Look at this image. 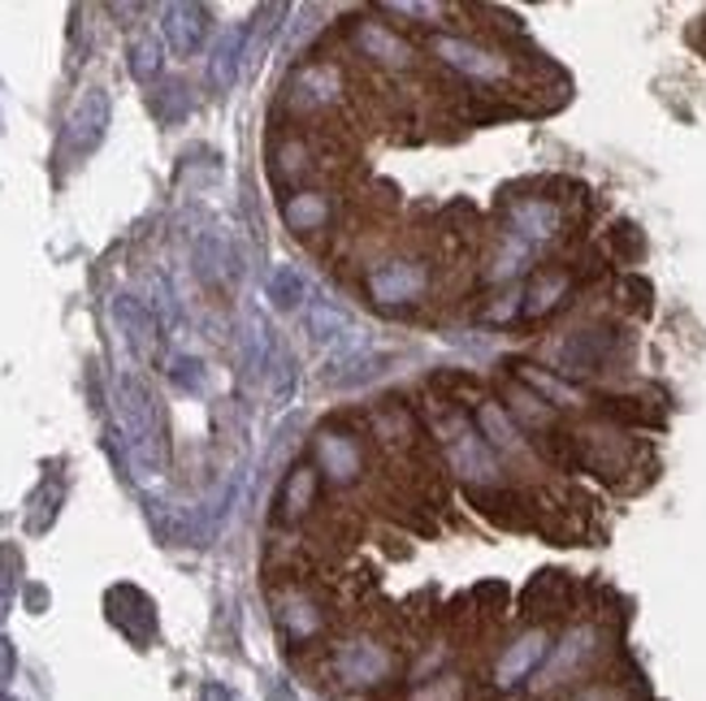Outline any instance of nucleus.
<instances>
[{
	"label": "nucleus",
	"mask_w": 706,
	"mask_h": 701,
	"mask_svg": "<svg viewBox=\"0 0 706 701\" xmlns=\"http://www.w3.org/2000/svg\"><path fill=\"white\" fill-rule=\"evenodd\" d=\"M114 412H118L121 442H126V460L139 476H157L165 467V437H160V412L153 389L139 377H121L114 394Z\"/></svg>",
	"instance_id": "nucleus-1"
},
{
	"label": "nucleus",
	"mask_w": 706,
	"mask_h": 701,
	"mask_svg": "<svg viewBox=\"0 0 706 701\" xmlns=\"http://www.w3.org/2000/svg\"><path fill=\"white\" fill-rule=\"evenodd\" d=\"M438 442H442V451H447V464L455 467L472 490L499 481V455L490 451V442L481 437V428L472 425L469 416L442 412V421H438Z\"/></svg>",
	"instance_id": "nucleus-2"
},
{
	"label": "nucleus",
	"mask_w": 706,
	"mask_h": 701,
	"mask_svg": "<svg viewBox=\"0 0 706 701\" xmlns=\"http://www.w3.org/2000/svg\"><path fill=\"white\" fill-rule=\"evenodd\" d=\"M369 295H373V304H382V308H403V304H421L425 299V290H430V265H421V260H386V265H377V269L369 273Z\"/></svg>",
	"instance_id": "nucleus-3"
},
{
	"label": "nucleus",
	"mask_w": 706,
	"mask_h": 701,
	"mask_svg": "<svg viewBox=\"0 0 706 701\" xmlns=\"http://www.w3.org/2000/svg\"><path fill=\"white\" fill-rule=\"evenodd\" d=\"M391 650L369 641V636H355V641H343L334 650V680L347 684V689H373L391 675Z\"/></svg>",
	"instance_id": "nucleus-4"
},
{
	"label": "nucleus",
	"mask_w": 706,
	"mask_h": 701,
	"mask_svg": "<svg viewBox=\"0 0 706 701\" xmlns=\"http://www.w3.org/2000/svg\"><path fill=\"white\" fill-rule=\"evenodd\" d=\"M433 57H438L442 66H451L455 75L472 78V82H503L511 70L508 57H499V52H490V48H481V43L460 39V36L433 39Z\"/></svg>",
	"instance_id": "nucleus-5"
},
{
	"label": "nucleus",
	"mask_w": 706,
	"mask_h": 701,
	"mask_svg": "<svg viewBox=\"0 0 706 701\" xmlns=\"http://www.w3.org/2000/svg\"><path fill=\"white\" fill-rule=\"evenodd\" d=\"M105 126H109V96L100 87H91V91H82L79 105L66 117V152L87 156L105 139Z\"/></svg>",
	"instance_id": "nucleus-6"
},
{
	"label": "nucleus",
	"mask_w": 706,
	"mask_h": 701,
	"mask_svg": "<svg viewBox=\"0 0 706 701\" xmlns=\"http://www.w3.org/2000/svg\"><path fill=\"white\" fill-rule=\"evenodd\" d=\"M594 650H598V632H594V628H572V632L550 650V659L542 662L538 689H555V684L572 680V675L594 659Z\"/></svg>",
	"instance_id": "nucleus-7"
},
{
	"label": "nucleus",
	"mask_w": 706,
	"mask_h": 701,
	"mask_svg": "<svg viewBox=\"0 0 706 701\" xmlns=\"http://www.w3.org/2000/svg\"><path fill=\"white\" fill-rule=\"evenodd\" d=\"M316 464H321V472H325L334 485H355L360 472H364V451H360V442H355L352 433L325 428V433L316 437Z\"/></svg>",
	"instance_id": "nucleus-8"
},
{
	"label": "nucleus",
	"mask_w": 706,
	"mask_h": 701,
	"mask_svg": "<svg viewBox=\"0 0 706 701\" xmlns=\"http://www.w3.org/2000/svg\"><path fill=\"white\" fill-rule=\"evenodd\" d=\"M547 659H550V636L542 628H533V632L516 636L508 650H503V659L494 667V684L499 689H516L520 680H529Z\"/></svg>",
	"instance_id": "nucleus-9"
},
{
	"label": "nucleus",
	"mask_w": 706,
	"mask_h": 701,
	"mask_svg": "<svg viewBox=\"0 0 706 701\" xmlns=\"http://www.w3.org/2000/svg\"><path fill=\"white\" fill-rule=\"evenodd\" d=\"M559 208L550 199H516L508 208V238L524 247H542L559 234Z\"/></svg>",
	"instance_id": "nucleus-10"
},
{
	"label": "nucleus",
	"mask_w": 706,
	"mask_h": 701,
	"mask_svg": "<svg viewBox=\"0 0 706 701\" xmlns=\"http://www.w3.org/2000/svg\"><path fill=\"white\" fill-rule=\"evenodd\" d=\"M109 620L118 623L130 641H148L157 632V606L148 602V593H139L135 584H118L109 589Z\"/></svg>",
	"instance_id": "nucleus-11"
},
{
	"label": "nucleus",
	"mask_w": 706,
	"mask_h": 701,
	"mask_svg": "<svg viewBox=\"0 0 706 701\" xmlns=\"http://www.w3.org/2000/svg\"><path fill=\"white\" fill-rule=\"evenodd\" d=\"M114 320H118L126 347L135 350L139 359H148V355L157 350V312L148 308L144 299H135V295H118V299H114Z\"/></svg>",
	"instance_id": "nucleus-12"
},
{
	"label": "nucleus",
	"mask_w": 706,
	"mask_h": 701,
	"mask_svg": "<svg viewBox=\"0 0 706 701\" xmlns=\"http://www.w3.org/2000/svg\"><path fill=\"white\" fill-rule=\"evenodd\" d=\"M352 39L360 57H369L373 66H386V70H408L412 66V48L394 36L386 22H355Z\"/></svg>",
	"instance_id": "nucleus-13"
},
{
	"label": "nucleus",
	"mask_w": 706,
	"mask_h": 701,
	"mask_svg": "<svg viewBox=\"0 0 706 701\" xmlns=\"http://www.w3.org/2000/svg\"><path fill=\"white\" fill-rule=\"evenodd\" d=\"M611 329H577L559 347V373H602V364L611 359Z\"/></svg>",
	"instance_id": "nucleus-14"
},
{
	"label": "nucleus",
	"mask_w": 706,
	"mask_h": 701,
	"mask_svg": "<svg viewBox=\"0 0 706 701\" xmlns=\"http://www.w3.org/2000/svg\"><path fill=\"white\" fill-rule=\"evenodd\" d=\"M160 27H165V39L178 57H192L204 36H208V9L204 4H165L160 9Z\"/></svg>",
	"instance_id": "nucleus-15"
},
{
	"label": "nucleus",
	"mask_w": 706,
	"mask_h": 701,
	"mask_svg": "<svg viewBox=\"0 0 706 701\" xmlns=\"http://www.w3.org/2000/svg\"><path fill=\"white\" fill-rule=\"evenodd\" d=\"M243 66H247V27H231V31H222L217 48H213L208 82H213L217 91H231V82L238 78Z\"/></svg>",
	"instance_id": "nucleus-16"
},
{
	"label": "nucleus",
	"mask_w": 706,
	"mask_h": 701,
	"mask_svg": "<svg viewBox=\"0 0 706 701\" xmlns=\"http://www.w3.org/2000/svg\"><path fill=\"white\" fill-rule=\"evenodd\" d=\"M304 325H308L313 343H321V347H334V343H343V338L355 334L352 316L339 308L334 299H321V295L304 304Z\"/></svg>",
	"instance_id": "nucleus-17"
},
{
	"label": "nucleus",
	"mask_w": 706,
	"mask_h": 701,
	"mask_svg": "<svg viewBox=\"0 0 706 701\" xmlns=\"http://www.w3.org/2000/svg\"><path fill=\"white\" fill-rule=\"evenodd\" d=\"M339 96V70L334 66H304L295 82H291V100L300 109H321V105H334Z\"/></svg>",
	"instance_id": "nucleus-18"
},
{
	"label": "nucleus",
	"mask_w": 706,
	"mask_h": 701,
	"mask_svg": "<svg viewBox=\"0 0 706 701\" xmlns=\"http://www.w3.org/2000/svg\"><path fill=\"white\" fill-rule=\"evenodd\" d=\"M330 199L316 191H295L282 199V217H286V226L295 234H316L330 226Z\"/></svg>",
	"instance_id": "nucleus-19"
},
{
	"label": "nucleus",
	"mask_w": 706,
	"mask_h": 701,
	"mask_svg": "<svg viewBox=\"0 0 706 701\" xmlns=\"http://www.w3.org/2000/svg\"><path fill=\"white\" fill-rule=\"evenodd\" d=\"M313 503H316V467H291V476L282 481V494H277V520L295 524L300 515H308Z\"/></svg>",
	"instance_id": "nucleus-20"
},
{
	"label": "nucleus",
	"mask_w": 706,
	"mask_h": 701,
	"mask_svg": "<svg viewBox=\"0 0 706 701\" xmlns=\"http://www.w3.org/2000/svg\"><path fill=\"white\" fill-rule=\"evenodd\" d=\"M477 428H481V437L490 442V451L499 455V451H508V455H516L524 442H520V428L508 421V412L499 407V403H481L477 407Z\"/></svg>",
	"instance_id": "nucleus-21"
},
{
	"label": "nucleus",
	"mask_w": 706,
	"mask_h": 701,
	"mask_svg": "<svg viewBox=\"0 0 706 701\" xmlns=\"http://www.w3.org/2000/svg\"><path fill=\"white\" fill-rule=\"evenodd\" d=\"M277 623L291 641H308L313 632H321V611L304 598H286V602H277Z\"/></svg>",
	"instance_id": "nucleus-22"
},
{
	"label": "nucleus",
	"mask_w": 706,
	"mask_h": 701,
	"mask_svg": "<svg viewBox=\"0 0 706 701\" xmlns=\"http://www.w3.org/2000/svg\"><path fill=\"white\" fill-rule=\"evenodd\" d=\"M265 290H269L274 308H300V304H308L304 299V277H300V269H291V265H277L269 273V282H265Z\"/></svg>",
	"instance_id": "nucleus-23"
},
{
	"label": "nucleus",
	"mask_w": 706,
	"mask_h": 701,
	"mask_svg": "<svg viewBox=\"0 0 706 701\" xmlns=\"http://www.w3.org/2000/svg\"><path fill=\"white\" fill-rule=\"evenodd\" d=\"M130 75L139 82H153L160 75V39L153 31H139L130 39Z\"/></svg>",
	"instance_id": "nucleus-24"
},
{
	"label": "nucleus",
	"mask_w": 706,
	"mask_h": 701,
	"mask_svg": "<svg viewBox=\"0 0 706 701\" xmlns=\"http://www.w3.org/2000/svg\"><path fill=\"white\" fill-rule=\"evenodd\" d=\"M520 377L529 382L533 394H542V398L555 403V407H577V403H581V394H577V389L563 386V382H559V377H550V373H538L533 364H524V368H520Z\"/></svg>",
	"instance_id": "nucleus-25"
},
{
	"label": "nucleus",
	"mask_w": 706,
	"mask_h": 701,
	"mask_svg": "<svg viewBox=\"0 0 706 701\" xmlns=\"http://www.w3.org/2000/svg\"><path fill=\"white\" fill-rule=\"evenodd\" d=\"M568 295V277L563 273H547L533 290H529V304H524V316H547L550 308H559V299Z\"/></svg>",
	"instance_id": "nucleus-26"
},
{
	"label": "nucleus",
	"mask_w": 706,
	"mask_h": 701,
	"mask_svg": "<svg viewBox=\"0 0 706 701\" xmlns=\"http://www.w3.org/2000/svg\"><path fill=\"white\" fill-rule=\"evenodd\" d=\"M265 386L274 394V403H286V398H291V389H295V359L286 355V347H277L274 364H269V373H265Z\"/></svg>",
	"instance_id": "nucleus-27"
},
{
	"label": "nucleus",
	"mask_w": 706,
	"mask_h": 701,
	"mask_svg": "<svg viewBox=\"0 0 706 701\" xmlns=\"http://www.w3.org/2000/svg\"><path fill=\"white\" fill-rule=\"evenodd\" d=\"M169 377H174L183 389H192V394H196V389L204 386V364L192 359V355H174V359H169Z\"/></svg>",
	"instance_id": "nucleus-28"
},
{
	"label": "nucleus",
	"mask_w": 706,
	"mask_h": 701,
	"mask_svg": "<svg viewBox=\"0 0 706 701\" xmlns=\"http://www.w3.org/2000/svg\"><path fill=\"white\" fill-rule=\"evenodd\" d=\"M13 589H18V576H13L9 559H0V620L13 611Z\"/></svg>",
	"instance_id": "nucleus-29"
},
{
	"label": "nucleus",
	"mask_w": 706,
	"mask_h": 701,
	"mask_svg": "<svg viewBox=\"0 0 706 701\" xmlns=\"http://www.w3.org/2000/svg\"><path fill=\"white\" fill-rule=\"evenodd\" d=\"M13 667H18V659H13V645L0 636V684H4V680H13Z\"/></svg>",
	"instance_id": "nucleus-30"
},
{
	"label": "nucleus",
	"mask_w": 706,
	"mask_h": 701,
	"mask_svg": "<svg viewBox=\"0 0 706 701\" xmlns=\"http://www.w3.org/2000/svg\"><path fill=\"white\" fill-rule=\"evenodd\" d=\"M199 701H231V693H226L222 684H204V693H199Z\"/></svg>",
	"instance_id": "nucleus-31"
},
{
	"label": "nucleus",
	"mask_w": 706,
	"mask_h": 701,
	"mask_svg": "<svg viewBox=\"0 0 706 701\" xmlns=\"http://www.w3.org/2000/svg\"><path fill=\"white\" fill-rule=\"evenodd\" d=\"M0 701H9V698H0Z\"/></svg>",
	"instance_id": "nucleus-32"
}]
</instances>
